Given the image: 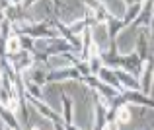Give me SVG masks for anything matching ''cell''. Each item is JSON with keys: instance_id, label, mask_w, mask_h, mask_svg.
<instances>
[{"instance_id": "obj_1", "label": "cell", "mask_w": 154, "mask_h": 130, "mask_svg": "<svg viewBox=\"0 0 154 130\" xmlns=\"http://www.w3.org/2000/svg\"><path fill=\"white\" fill-rule=\"evenodd\" d=\"M117 118H119V122H127L129 120V109H119Z\"/></svg>"}, {"instance_id": "obj_2", "label": "cell", "mask_w": 154, "mask_h": 130, "mask_svg": "<svg viewBox=\"0 0 154 130\" xmlns=\"http://www.w3.org/2000/svg\"><path fill=\"white\" fill-rule=\"evenodd\" d=\"M18 47H20V43H18V39H16V37L8 41V51H10V53H12V51H18Z\"/></svg>"}]
</instances>
